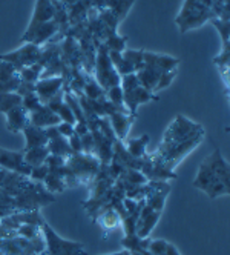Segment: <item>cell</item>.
<instances>
[{
	"label": "cell",
	"mask_w": 230,
	"mask_h": 255,
	"mask_svg": "<svg viewBox=\"0 0 230 255\" xmlns=\"http://www.w3.org/2000/svg\"><path fill=\"white\" fill-rule=\"evenodd\" d=\"M148 143H149V135L145 134V135H141L138 138H132L129 140L128 143H125V146L128 149V152L135 157V158H143L148 152H146V146H148Z\"/></svg>",
	"instance_id": "83f0119b"
},
{
	"label": "cell",
	"mask_w": 230,
	"mask_h": 255,
	"mask_svg": "<svg viewBox=\"0 0 230 255\" xmlns=\"http://www.w3.org/2000/svg\"><path fill=\"white\" fill-rule=\"evenodd\" d=\"M59 2H65V0H59Z\"/></svg>",
	"instance_id": "03108f58"
},
{
	"label": "cell",
	"mask_w": 230,
	"mask_h": 255,
	"mask_svg": "<svg viewBox=\"0 0 230 255\" xmlns=\"http://www.w3.org/2000/svg\"><path fill=\"white\" fill-rule=\"evenodd\" d=\"M42 71H43V66H42V65L34 63V65H29V66L22 68V69L19 71V77H20V80H25V82L37 83V82L40 80Z\"/></svg>",
	"instance_id": "e575fe53"
},
{
	"label": "cell",
	"mask_w": 230,
	"mask_h": 255,
	"mask_svg": "<svg viewBox=\"0 0 230 255\" xmlns=\"http://www.w3.org/2000/svg\"><path fill=\"white\" fill-rule=\"evenodd\" d=\"M229 57H230V56H229V45H224V51L220 54V56H218L214 62H215V65H217L220 69L223 68V69L227 72V69H229Z\"/></svg>",
	"instance_id": "f5cc1de1"
},
{
	"label": "cell",
	"mask_w": 230,
	"mask_h": 255,
	"mask_svg": "<svg viewBox=\"0 0 230 255\" xmlns=\"http://www.w3.org/2000/svg\"><path fill=\"white\" fill-rule=\"evenodd\" d=\"M60 123V117L52 113L51 109L46 105H42L37 111L29 113V125L35 126V128H49V126H57Z\"/></svg>",
	"instance_id": "ffe728a7"
},
{
	"label": "cell",
	"mask_w": 230,
	"mask_h": 255,
	"mask_svg": "<svg viewBox=\"0 0 230 255\" xmlns=\"http://www.w3.org/2000/svg\"><path fill=\"white\" fill-rule=\"evenodd\" d=\"M92 77L97 80V83L106 91L111 86L120 85V76L115 71L109 56H108V48L103 43L97 46V54H95V63H94V71Z\"/></svg>",
	"instance_id": "52a82bcc"
},
{
	"label": "cell",
	"mask_w": 230,
	"mask_h": 255,
	"mask_svg": "<svg viewBox=\"0 0 230 255\" xmlns=\"http://www.w3.org/2000/svg\"><path fill=\"white\" fill-rule=\"evenodd\" d=\"M68 143H69L71 149H73V154L81 152V138L77 132H74L71 137H68Z\"/></svg>",
	"instance_id": "db71d44e"
},
{
	"label": "cell",
	"mask_w": 230,
	"mask_h": 255,
	"mask_svg": "<svg viewBox=\"0 0 230 255\" xmlns=\"http://www.w3.org/2000/svg\"><path fill=\"white\" fill-rule=\"evenodd\" d=\"M57 129H59V132H60V135H62V137L68 138V137H71V135L74 134V125L65 123V122H60V123L57 125Z\"/></svg>",
	"instance_id": "11a10c76"
},
{
	"label": "cell",
	"mask_w": 230,
	"mask_h": 255,
	"mask_svg": "<svg viewBox=\"0 0 230 255\" xmlns=\"http://www.w3.org/2000/svg\"><path fill=\"white\" fill-rule=\"evenodd\" d=\"M92 6V0H78V2L71 6L68 9V20H69V26L78 25L81 22H86L87 17V11Z\"/></svg>",
	"instance_id": "cb8c5ba5"
},
{
	"label": "cell",
	"mask_w": 230,
	"mask_h": 255,
	"mask_svg": "<svg viewBox=\"0 0 230 255\" xmlns=\"http://www.w3.org/2000/svg\"><path fill=\"white\" fill-rule=\"evenodd\" d=\"M167 246H169V242L166 240H149V245H148V251L152 254V255H164L166 251H167Z\"/></svg>",
	"instance_id": "ee69618b"
},
{
	"label": "cell",
	"mask_w": 230,
	"mask_h": 255,
	"mask_svg": "<svg viewBox=\"0 0 230 255\" xmlns=\"http://www.w3.org/2000/svg\"><path fill=\"white\" fill-rule=\"evenodd\" d=\"M15 93L19 94L22 99L29 96V94H34L35 93V83H31V82H25V80H20L19 86H17Z\"/></svg>",
	"instance_id": "816d5d0a"
},
{
	"label": "cell",
	"mask_w": 230,
	"mask_h": 255,
	"mask_svg": "<svg viewBox=\"0 0 230 255\" xmlns=\"http://www.w3.org/2000/svg\"><path fill=\"white\" fill-rule=\"evenodd\" d=\"M83 96L91 99V100H98V99L106 97V93H104V89L97 83V80L91 74H87L86 82H84V88H83Z\"/></svg>",
	"instance_id": "1f68e13d"
},
{
	"label": "cell",
	"mask_w": 230,
	"mask_h": 255,
	"mask_svg": "<svg viewBox=\"0 0 230 255\" xmlns=\"http://www.w3.org/2000/svg\"><path fill=\"white\" fill-rule=\"evenodd\" d=\"M65 86L63 77H49V79H40L35 83V94L39 96L40 102L46 105L52 97H54L60 89Z\"/></svg>",
	"instance_id": "4fadbf2b"
},
{
	"label": "cell",
	"mask_w": 230,
	"mask_h": 255,
	"mask_svg": "<svg viewBox=\"0 0 230 255\" xmlns=\"http://www.w3.org/2000/svg\"><path fill=\"white\" fill-rule=\"evenodd\" d=\"M46 175H48V166L43 163V165L34 166V168L31 169V174H29L28 178L32 180V181H43Z\"/></svg>",
	"instance_id": "f907efd6"
},
{
	"label": "cell",
	"mask_w": 230,
	"mask_h": 255,
	"mask_svg": "<svg viewBox=\"0 0 230 255\" xmlns=\"http://www.w3.org/2000/svg\"><path fill=\"white\" fill-rule=\"evenodd\" d=\"M104 255H131V251L125 249V251H120V252H115V254H104Z\"/></svg>",
	"instance_id": "6125c7cd"
},
{
	"label": "cell",
	"mask_w": 230,
	"mask_h": 255,
	"mask_svg": "<svg viewBox=\"0 0 230 255\" xmlns=\"http://www.w3.org/2000/svg\"><path fill=\"white\" fill-rule=\"evenodd\" d=\"M106 93V99H108L111 103H114L115 106H120V108H125V105H123V89L120 85H115V86H111L104 91Z\"/></svg>",
	"instance_id": "f35d334b"
},
{
	"label": "cell",
	"mask_w": 230,
	"mask_h": 255,
	"mask_svg": "<svg viewBox=\"0 0 230 255\" xmlns=\"http://www.w3.org/2000/svg\"><path fill=\"white\" fill-rule=\"evenodd\" d=\"M101 163L92 154H73L66 158V174L65 181L66 188L71 186H80V185H89L100 171Z\"/></svg>",
	"instance_id": "7a4b0ae2"
},
{
	"label": "cell",
	"mask_w": 230,
	"mask_h": 255,
	"mask_svg": "<svg viewBox=\"0 0 230 255\" xmlns=\"http://www.w3.org/2000/svg\"><path fill=\"white\" fill-rule=\"evenodd\" d=\"M28 180L29 178L25 175H20V174L12 172V171H6L2 183H0V188H2L3 191H6L11 197H17L25 188V185L28 183Z\"/></svg>",
	"instance_id": "44dd1931"
},
{
	"label": "cell",
	"mask_w": 230,
	"mask_h": 255,
	"mask_svg": "<svg viewBox=\"0 0 230 255\" xmlns=\"http://www.w3.org/2000/svg\"><path fill=\"white\" fill-rule=\"evenodd\" d=\"M98 17H100V20L108 26L109 29H112V31H117V28H118V25H120V20L117 19V17L109 11V9H103V11H100L98 12Z\"/></svg>",
	"instance_id": "b9f144b4"
},
{
	"label": "cell",
	"mask_w": 230,
	"mask_h": 255,
	"mask_svg": "<svg viewBox=\"0 0 230 255\" xmlns=\"http://www.w3.org/2000/svg\"><path fill=\"white\" fill-rule=\"evenodd\" d=\"M12 218L19 225H35L40 226L45 218L42 217L40 211H17L12 214Z\"/></svg>",
	"instance_id": "f1b7e54d"
},
{
	"label": "cell",
	"mask_w": 230,
	"mask_h": 255,
	"mask_svg": "<svg viewBox=\"0 0 230 255\" xmlns=\"http://www.w3.org/2000/svg\"><path fill=\"white\" fill-rule=\"evenodd\" d=\"M0 166L5 168L6 171H12L20 175L29 177L31 174V166L26 165L23 160V152H15V151H8L0 148Z\"/></svg>",
	"instance_id": "30bf717a"
},
{
	"label": "cell",
	"mask_w": 230,
	"mask_h": 255,
	"mask_svg": "<svg viewBox=\"0 0 230 255\" xmlns=\"http://www.w3.org/2000/svg\"><path fill=\"white\" fill-rule=\"evenodd\" d=\"M59 117H60V122H65V123H71V125H76V117H74V113L71 111V108L68 106V103H62L60 108L57 109L56 113Z\"/></svg>",
	"instance_id": "bcb514c9"
},
{
	"label": "cell",
	"mask_w": 230,
	"mask_h": 255,
	"mask_svg": "<svg viewBox=\"0 0 230 255\" xmlns=\"http://www.w3.org/2000/svg\"><path fill=\"white\" fill-rule=\"evenodd\" d=\"M40 231L45 240L46 252L49 255H87L83 243L69 242V240L62 239L46 222L40 225Z\"/></svg>",
	"instance_id": "8992f818"
},
{
	"label": "cell",
	"mask_w": 230,
	"mask_h": 255,
	"mask_svg": "<svg viewBox=\"0 0 230 255\" xmlns=\"http://www.w3.org/2000/svg\"><path fill=\"white\" fill-rule=\"evenodd\" d=\"M210 22H212V25H214L218 29L221 39H223V46L224 45H229V37H230V25H229V20L212 19Z\"/></svg>",
	"instance_id": "ab89813d"
},
{
	"label": "cell",
	"mask_w": 230,
	"mask_h": 255,
	"mask_svg": "<svg viewBox=\"0 0 230 255\" xmlns=\"http://www.w3.org/2000/svg\"><path fill=\"white\" fill-rule=\"evenodd\" d=\"M17 235L23 237V239H35V237L42 235L40 226H35V225H20L19 229L15 231Z\"/></svg>",
	"instance_id": "60d3db41"
},
{
	"label": "cell",
	"mask_w": 230,
	"mask_h": 255,
	"mask_svg": "<svg viewBox=\"0 0 230 255\" xmlns=\"http://www.w3.org/2000/svg\"><path fill=\"white\" fill-rule=\"evenodd\" d=\"M0 220H2V218H0Z\"/></svg>",
	"instance_id": "003e7915"
},
{
	"label": "cell",
	"mask_w": 230,
	"mask_h": 255,
	"mask_svg": "<svg viewBox=\"0 0 230 255\" xmlns=\"http://www.w3.org/2000/svg\"><path fill=\"white\" fill-rule=\"evenodd\" d=\"M45 134H46V137H48V141H49V140H54V138H57V137H62L60 132H59V129H57V126L45 128Z\"/></svg>",
	"instance_id": "6f0895ef"
},
{
	"label": "cell",
	"mask_w": 230,
	"mask_h": 255,
	"mask_svg": "<svg viewBox=\"0 0 230 255\" xmlns=\"http://www.w3.org/2000/svg\"><path fill=\"white\" fill-rule=\"evenodd\" d=\"M22 132L26 140L23 151L35 148V146H46L48 144V137L45 134V129H42V128H35L32 125H28Z\"/></svg>",
	"instance_id": "603a6c76"
},
{
	"label": "cell",
	"mask_w": 230,
	"mask_h": 255,
	"mask_svg": "<svg viewBox=\"0 0 230 255\" xmlns=\"http://www.w3.org/2000/svg\"><path fill=\"white\" fill-rule=\"evenodd\" d=\"M161 217V212L158 211H153L152 208H149L146 203L141 209L140 215H138V220H137V225H135V234L140 237V239H148L151 235V232L153 231L155 225L158 223Z\"/></svg>",
	"instance_id": "7c38bea8"
},
{
	"label": "cell",
	"mask_w": 230,
	"mask_h": 255,
	"mask_svg": "<svg viewBox=\"0 0 230 255\" xmlns=\"http://www.w3.org/2000/svg\"><path fill=\"white\" fill-rule=\"evenodd\" d=\"M164 255H180V252H178V249H176L172 243H169L167 251H166V254H164Z\"/></svg>",
	"instance_id": "91938a15"
},
{
	"label": "cell",
	"mask_w": 230,
	"mask_h": 255,
	"mask_svg": "<svg viewBox=\"0 0 230 255\" xmlns=\"http://www.w3.org/2000/svg\"><path fill=\"white\" fill-rule=\"evenodd\" d=\"M43 103L40 102V99H39V96L37 94H29V96H26V97H23L22 99V106L26 109L28 113H34V111H37V109L42 106Z\"/></svg>",
	"instance_id": "7bdbcfd3"
},
{
	"label": "cell",
	"mask_w": 230,
	"mask_h": 255,
	"mask_svg": "<svg viewBox=\"0 0 230 255\" xmlns=\"http://www.w3.org/2000/svg\"><path fill=\"white\" fill-rule=\"evenodd\" d=\"M217 19L212 11V0H184V5L176 15L175 23L178 25L180 32L184 34L190 29L203 26L206 22Z\"/></svg>",
	"instance_id": "3957f363"
},
{
	"label": "cell",
	"mask_w": 230,
	"mask_h": 255,
	"mask_svg": "<svg viewBox=\"0 0 230 255\" xmlns=\"http://www.w3.org/2000/svg\"><path fill=\"white\" fill-rule=\"evenodd\" d=\"M118 180H121L126 185H145L148 181L143 172L138 169H123Z\"/></svg>",
	"instance_id": "8d00e7d4"
},
{
	"label": "cell",
	"mask_w": 230,
	"mask_h": 255,
	"mask_svg": "<svg viewBox=\"0 0 230 255\" xmlns=\"http://www.w3.org/2000/svg\"><path fill=\"white\" fill-rule=\"evenodd\" d=\"M22 152H23L25 163H26V165H29L31 168L43 165L46 157L49 155L48 146H35V148L26 149V151H22Z\"/></svg>",
	"instance_id": "484cf974"
},
{
	"label": "cell",
	"mask_w": 230,
	"mask_h": 255,
	"mask_svg": "<svg viewBox=\"0 0 230 255\" xmlns=\"http://www.w3.org/2000/svg\"><path fill=\"white\" fill-rule=\"evenodd\" d=\"M126 43L128 39L126 37H121L118 32H112L109 34V37L103 42V45L108 48L109 51H117V52H123L126 49Z\"/></svg>",
	"instance_id": "74e56055"
},
{
	"label": "cell",
	"mask_w": 230,
	"mask_h": 255,
	"mask_svg": "<svg viewBox=\"0 0 230 255\" xmlns=\"http://www.w3.org/2000/svg\"><path fill=\"white\" fill-rule=\"evenodd\" d=\"M5 174H6V169H5V168H2V166H0V183H2V180H3Z\"/></svg>",
	"instance_id": "be15d7a7"
},
{
	"label": "cell",
	"mask_w": 230,
	"mask_h": 255,
	"mask_svg": "<svg viewBox=\"0 0 230 255\" xmlns=\"http://www.w3.org/2000/svg\"><path fill=\"white\" fill-rule=\"evenodd\" d=\"M56 34H59V26L54 22V19L40 23L32 29H26L25 34L22 35V42L25 43H32L37 46H43L45 43H48Z\"/></svg>",
	"instance_id": "9c48e42d"
},
{
	"label": "cell",
	"mask_w": 230,
	"mask_h": 255,
	"mask_svg": "<svg viewBox=\"0 0 230 255\" xmlns=\"http://www.w3.org/2000/svg\"><path fill=\"white\" fill-rule=\"evenodd\" d=\"M45 165L48 166V169H60L66 165V158L60 157V155L49 154L45 160Z\"/></svg>",
	"instance_id": "c3c4849f"
},
{
	"label": "cell",
	"mask_w": 230,
	"mask_h": 255,
	"mask_svg": "<svg viewBox=\"0 0 230 255\" xmlns=\"http://www.w3.org/2000/svg\"><path fill=\"white\" fill-rule=\"evenodd\" d=\"M5 119H6V129L14 134L22 132L29 125V113L22 105L8 111L5 114Z\"/></svg>",
	"instance_id": "ac0fdd59"
},
{
	"label": "cell",
	"mask_w": 230,
	"mask_h": 255,
	"mask_svg": "<svg viewBox=\"0 0 230 255\" xmlns=\"http://www.w3.org/2000/svg\"><path fill=\"white\" fill-rule=\"evenodd\" d=\"M95 223H98L104 231H112L121 225V218L112 206H108L98 214Z\"/></svg>",
	"instance_id": "d4e9b609"
},
{
	"label": "cell",
	"mask_w": 230,
	"mask_h": 255,
	"mask_svg": "<svg viewBox=\"0 0 230 255\" xmlns=\"http://www.w3.org/2000/svg\"><path fill=\"white\" fill-rule=\"evenodd\" d=\"M143 60L146 65H151L153 68H156L161 72H169V71H175L180 65V59H175L172 56H166V54H155L151 51H145L143 52Z\"/></svg>",
	"instance_id": "2e32d148"
},
{
	"label": "cell",
	"mask_w": 230,
	"mask_h": 255,
	"mask_svg": "<svg viewBox=\"0 0 230 255\" xmlns=\"http://www.w3.org/2000/svg\"><path fill=\"white\" fill-rule=\"evenodd\" d=\"M39 255H49V254H48V252H46V249H45V251H43L42 254H39Z\"/></svg>",
	"instance_id": "e7e4bbea"
},
{
	"label": "cell",
	"mask_w": 230,
	"mask_h": 255,
	"mask_svg": "<svg viewBox=\"0 0 230 255\" xmlns=\"http://www.w3.org/2000/svg\"><path fill=\"white\" fill-rule=\"evenodd\" d=\"M22 105V97L17 93H3L0 94V113L6 114L11 109Z\"/></svg>",
	"instance_id": "836d02e7"
},
{
	"label": "cell",
	"mask_w": 230,
	"mask_h": 255,
	"mask_svg": "<svg viewBox=\"0 0 230 255\" xmlns=\"http://www.w3.org/2000/svg\"><path fill=\"white\" fill-rule=\"evenodd\" d=\"M153 100H158V96L155 93H151V91H148L143 86H137L135 89L126 91V93L123 94V105H125V108L129 111V114H134V116H137V109L140 105L149 103Z\"/></svg>",
	"instance_id": "8fae6325"
},
{
	"label": "cell",
	"mask_w": 230,
	"mask_h": 255,
	"mask_svg": "<svg viewBox=\"0 0 230 255\" xmlns=\"http://www.w3.org/2000/svg\"><path fill=\"white\" fill-rule=\"evenodd\" d=\"M94 137V155L101 165H109L112 160V141L106 138L98 129L89 131Z\"/></svg>",
	"instance_id": "e0dca14e"
},
{
	"label": "cell",
	"mask_w": 230,
	"mask_h": 255,
	"mask_svg": "<svg viewBox=\"0 0 230 255\" xmlns=\"http://www.w3.org/2000/svg\"><path fill=\"white\" fill-rule=\"evenodd\" d=\"M42 183L45 185L48 192L54 194V195L59 194V192H63L66 189L65 178L60 174H57V172H51L49 169H48V175L45 177V180L42 181Z\"/></svg>",
	"instance_id": "4dcf8cb0"
},
{
	"label": "cell",
	"mask_w": 230,
	"mask_h": 255,
	"mask_svg": "<svg viewBox=\"0 0 230 255\" xmlns=\"http://www.w3.org/2000/svg\"><path fill=\"white\" fill-rule=\"evenodd\" d=\"M20 83L19 71L11 63L0 60V94L3 93H15L17 86Z\"/></svg>",
	"instance_id": "5bb4252c"
},
{
	"label": "cell",
	"mask_w": 230,
	"mask_h": 255,
	"mask_svg": "<svg viewBox=\"0 0 230 255\" xmlns=\"http://www.w3.org/2000/svg\"><path fill=\"white\" fill-rule=\"evenodd\" d=\"M135 117L137 116L129 114V113H115V114H111L108 117L112 131H114V134H115V137L118 140L125 141L128 138L129 131H131V126L135 122Z\"/></svg>",
	"instance_id": "9a60e30c"
},
{
	"label": "cell",
	"mask_w": 230,
	"mask_h": 255,
	"mask_svg": "<svg viewBox=\"0 0 230 255\" xmlns=\"http://www.w3.org/2000/svg\"><path fill=\"white\" fill-rule=\"evenodd\" d=\"M77 2H78V0H65L63 5H65V8H66V9H69L71 6H74Z\"/></svg>",
	"instance_id": "94428289"
},
{
	"label": "cell",
	"mask_w": 230,
	"mask_h": 255,
	"mask_svg": "<svg viewBox=\"0 0 230 255\" xmlns=\"http://www.w3.org/2000/svg\"><path fill=\"white\" fill-rule=\"evenodd\" d=\"M40 48L42 46L32 45V43H25L23 46H20L19 49H15L12 52L0 54V60H5V62L11 63L17 71H20L25 66H29V65H34V63L39 62Z\"/></svg>",
	"instance_id": "ba28073f"
},
{
	"label": "cell",
	"mask_w": 230,
	"mask_h": 255,
	"mask_svg": "<svg viewBox=\"0 0 230 255\" xmlns=\"http://www.w3.org/2000/svg\"><path fill=\"white\" fill-rule=\"evenodd\" d=\"M134 2L135 0H106V9H109L120 22H123L126 19Z\"/></svg>",
	"instance_id": "4316f807"
},
{
	"label": "cell",
	"mask_w": 230,
	"mask_h": 255,
	"mask_svg": "<svg viewBox=\"0 0 230 255\" xmlns=\"http://www.w3.org/2000/svg\"><path fill=\"white\" fill-rule=\"evenodd\" d=\"M193 186L206 192L212 200L230 194V168L220 149L203 160Z\"/></svg>",
	"instance_id": "6da1fadb"
},
{
	"label": "cell",
	"mask_w": 230,
	"mask_h": 255,
	"mask_svg": "<svg viewBox=\"0 0 230 255\" xmlns=\"http://www.w3.org/2000/svg\"><path fill=\"white\" fill-rule=\"evenodd\" d=\"M137 77H138V82H140V86L146 88L148 91H151V93H155V86L158 83V80H160V76L161 72L158 71L156 68L151 66V65H143L137 72Z\"/></svg>",
	"instance_id": "7402d4cb"
},
{
	"label": "cell",
	"mask_w": 230,
	"mask_h": 255,
	"mask_svg": "<svg viewBox=\"0 0 230 255\" xmlns=\"http://www.w3.org/2000/svg\"><path fill=\"white\" fill-rule=\"evenodd\" d=\"M149 240L151 239H140L137 234L134 235H125V239L121 240V245L125 246V249L131 251V252H141L148 249V245H149Z\"/></svg>",
	"instance_id": "d6a6232c"
},
{
	"label": "cell",
	"mask_w": 230,
	"mask_h": 255,
	"mask_svg": "<svg viewBox=\"0 0 230 255\" xmlns=\"http://www.w3.org/2000/svg\"><path fill=\"white\" fill-rule=\"evenodd\" d=\"M80 138H81V152L94 155V137H92V134L86 132V134L80 135Z\"/></svg>",
	"instance_id": "681fc988"
},
{
	"label": "cell",
	"mask_w": 230,
	"mask_h": 255,
	"mask_svg": "<svg viewBox=\"0 0 230 255\" xmlns=\"http://www.w3.org/2000/svg\"><path fill=\"white\" fill-rule=\"evenodd\" d=\"M143 52H145L143 49H129V48H126L125 51L121 52V56H123V59H125L134 68V71L137 72L141 66L145 65Z\"/></svg>",
	"instance_id": "d590c367"
},
{
	"label": "cell",
	"mask_w": 230,
	"mask_h": 255,
	"mask_svg": "<svg viewBox=\"0 0 230 255\" xmlns=\"http://www.w3.org/2000/svg\"><path fill=\"white\" fill-rule=\"evenodd\" d=\"M46 146H48L49 154H52V155H60L63 158H68L73 155V149L69 146L68 138H65V137H57L54 140H49Z\"/></svg>",
	"instance_id": "f546056e"
},
{
	"label": "cell",
	"mask_w": 230,
	"mask_h": 255,
	"mask_svg": "<svg viewBox=\"0 0 230 255\" xmlns=\"http://www.w3.org/2000/svg\"><path fill=\"white\" fill-rule=\"evenodd\" d=\"M203 132H206V129L200 123L192 122L184 116H176L173 119V122L169 125V128L166 129V132L163 135V140H161L160 146H158L156 151L158 152L166 151L170 146H173V144L181 143V141H184V140H187V138H190L193 135L203 134Z\"/></svg>",
	"instance_id": "5b68a950"
},
{
	"label": "cell",
	"mask_w": 230,
	"mask_h": 255,
	"mask_svg": "<svg viewBox=\"0 0 230 255\" xmlns=\"http://www.w3.org/2000/svg\"><path fill=\"white\" fill-rule=\"evenodd\" d=\"M175 76H176V69L169 71V72H163V74L160 76V80H158V83L155 86V93H158V91H161V89H166L172 83Z\"/></svg>",
	"instance_id": "7dc6e473"
},
{
	"label": "cell",
	"mask_w": 230,
	"mask_h": 255,
	"mask_svg": "<svg viewBox=\"0 0 230 255\" xmlns=\"http://www.w3.org/2000/svg\"><path fill=\"white\" fill-rule=\"evenodd\" d=\"M56 202V195L46 191L42 181L28 180L22 192L14 197L15 211H40L43 206Z\"/></svg>",
	"instance_id": "277c9868"
},
{
	"label": "cell",
	"mask_w": 230,
	"mask_h": 255,
	"mask_svg": "<svg viewBox=\"0 0 230 255\" xmlns=\"http://www.w3.org/2000/svg\"><path fill=\"white\" fill-rule=\"evenodd\" d=\"M14 212H17L14 208H11V206H5V205H0V218H5V217L11 215V214H14Z\"/></svg>",
	"instance_id": "680465c9"
},
{
	"label": "cell",
	"mask_w": 230,
	"mask_h": 255,
	"mask_svg": "<svg viewBox=\"0 0 230 255\" xmlns=\"http://www.w3.org/2000/svg\"><path fill=\"white\" fill-rule=\"evenodd\" d=\"M120 86L123 89V93H126V91H132L135 89L137 86H140V82H138V77L135 72H132V74H126L123 76L120 79Z\"/></svg>",
	"instance_id": "f6af8a7d"
},
{
	"label": "cell",
	"mask_w": 230,
	"mask_h": 255,
	"mask_svg": "<svg viewBox=\"0 0 230 255\" xmlns=\"http://www.w3.org/2000/svg\"><path fill=\"white\" fill-rule=\"evenodd\" d=\"M52 19H54V0H37L26 29H32L37 25L49 22Z\"/></svg>",
	"instance_id": "d6986e66"
},
{
	"label": "cell",
	"mask_w": 230,
	"mask_h": 255,
	"mask_svg": "<svg viewBox=\"0 0 230 255\" xmlns=\"http://www.w3.org/2000/svg\"><path fill=\"white\" fill-rule=\"evenodd\" d=\"M0 205H5V206H11L15 209L14 206V197H11L6 191H3L2 188H0Z\"/></svg>",
	"instance_id": "9f6ffc18"
}]
</instances>
